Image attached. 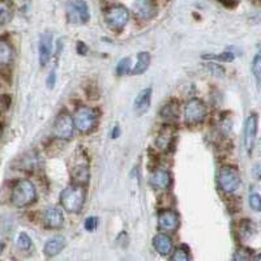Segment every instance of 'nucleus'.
Masks as SVG:
<instances>
[{"instance_id": "9d476101", "label": "nucleus", "mask_w": 261, "mask_h": 261, "mask_svg": "<svg viewBox=\"0 0 261 261\" xmlns=\"http://www.w3.org/2000/svg\"><path fill=\"white\" fill-rule=\"evenodd\" d=\"M133 15L139 20H150L155 15V4L153 0H136L133 4Z\"/></svg>"}, {"instance_id": "4c0bfd02", "label": "nucleus", "mask_w": 261, "mask_h": 261, "mask_svg": "<svg viewBox=\"0 0 261 261\" xmlns=\"http://www.w3.org/2000/svg\"><path fill=\"white\" fill-rule=\"evenodd\" d=\"M78 53L81 54V55H85L86 54V49L85 46L82 45V42H78Z\"/></svg>"}, {"instance_id": "20e7f679", "label": "nucleus", "mask_w": 261, "mask_h": 261, "mask_svg": "<svg viewBox=\"0 0 261 261\" xmlns=\"http://www.w3.org/2000/svg\"><path fill=\"white\" fill-rule=\"evenodd\" d=\"M89 8L84 0H68L67 1V19L71 24H86L89 21Z\"/></svg>"}, {"instance_id": "cd10ccee", "label": "nucleus", "mask_w": 261, "mask_h": 261, "mask_svg": "<svg viewBox=\"0 0 261 261\" xmlns=\"http://www.w3.org/2000/svg\"><path fill=\"white\" fill-rule=\"evenodd\" d=\"M189 259H191V256L188 255V252L184 248H178L170 256V260L172 261H188Z\"/></svg>"}, {"instance_id": "0eeeda50", "label": "nucleus", "mask_w": 261, "mask_h": 261, "mask_svg": "<svg viewBox=\"0 0 261 261\" xmlns=\"http://www.w3.org/2000/svg\"><path fill=\"white\" fill-rule=\"evenodd\" d=\"M205 116H206V106L203 101L197 98L188 101L184 107V119L187 124L189 126L200 124L201 122H204Z\"/></svg>"}, {"instance_id": "2eb2a0df", "label": "nucleus", "mask_w": 261, "mask_h": 261, "mask_svg": "<svg viewBox=\"0 0 261 261\" xmlns=\"http://www.w3.org/2000/svg\"><path fill=\"white\" fill-rule=\"evenodd\" d=\"M170 184H171V175L166 170L158 168L151 174L150 186L155 189H168Z\"/></svg>"}, {"instance_id": "79ce46f5", "label": "nucleus", "mask_w": 261, "mask_h": 261, "mask_svg": "<svg viewBox=\"0 0 261 261\" xmlns=\"http://www.w3.org/2000/svg\"><path fill=\"white\" fill-rule=\"evenodd\" d=\"M3 252V243H1V241H0V253Z\"/></svg>"}, {"instance_id": "4468645a", "label": "nucleus", "mask_w": 261, "mask_h": 261, "mask_svg": "<svg viewBox=\"0 0 261 261\" xmlns=\"http://www.w3.org/2000/svg\"><path fill=\"white\" fill-rule=\"evenodd\" d=\"M175 137V130L171 126H165L162 130H159L157 140H155V145L161 150H168L171 147L172 140Z\"/></svg>"}, {"instance_id": "39448f33", "label": "nucleus", "mask_w": 261, "mask_h": 261, "mask_svg": "<svg viewBox=\"0 0 261 261\" xmlns=\"http://www.w3.org/2000/svg\"><path fill=\"white\" fill-rule=\"evenodd\" d=\"M75 130V120L67 111H61L54 122L53 133L56 139L70 140L72 139Z\"/></svg>"}, {"instance_id": "58836bf2", "label": "nucleus", "mask_w": 261, "mask_h": 261, "mask_svg": "<svg viewBox=\"0 0 261 261\" xmlns=\"http://www.w3.org/2000/svg\"><path fill=\"white\" fill-rule=\"evenodd\" d=\"M112 139H116L119 136V126H115L114 127V130H112Z\"/></svg>"}, {"instance_id": "6ab92c4d", "label": "nucleus", "mask_w": 261, "mask_h": 261, "mask_svg": "<svg viewBox=\"0 0 261 261\" xmlns=\"http://www.w3.org/2000/svg\"><path fill=\"white\" fill-rule=\"evenodd\" d=\"M13 59V49L9 42L0 38V67H7Z\"/></svg>"}, {"instance_id": "412c9836", "label": "nucleus", "mask_w": 261, "mask_h": 261, "mask_svg": "<svg viewBox=\"0 0 261 261\" xmlns=\"http://www.w3.org/2000/svg\"><path fill=\"white\" fill-rule=\"evenodd\" d=\"M150 64V55L147 51H143L137 55V61H136L135 67L132 70L133 75H141L148 70V67Z\"/></svg>"}, {"instance_id": "f8f14e48", "label": "nucleus", "mask_w": 261, "mask_h": 261, "mask_svg": "<svg viewBox=\"0 0 261 261\" xmlns=\"http://www.w3.org/2000/svg\"><path fill=\"white\" fill-rule=\"evenodd\" d=\"M38 53H39V63L41 65H46L49 63L51 53H53V36L51 33L45 32L39 38L38 45Z\"/></svg>"}, {"instance_id": "aec40b11", "label": "nucleus", "mask_w": 261, "mask_h": 261, "mask_svg": "<svg viewBox=\"0 0 261 261\" xmlns=\"http://www.w3.org/2000/svg\"><path fill=\"white\" fill-rule=\"evenodd\" d=\"M72 178H74V182L77 184H84L88 183V179H89V170H88V166L86 165H77L72 168Z\"/></svg>"}, {"instance_id": "1a4fd4ad", "label": "nucleus", "mask_w": 261, "mask_h": 261, "mask_svg": "<svg viewBox=\"0 0 261 261\" xmlns=\"http://www.w3.org/2000/svg\"><path fill=\"white\" fill-rule=\"evenodd\" d=\"M257 127H259V118L256 114H251L245 120L244 126V147L245 150L251 153L255 148L257 136Z\"/></svg>"}, {"instance_id": "a211bd4d", "label": "nucleus", "mask_w": 261, "mask_h": 261, "mask_svg": "<svg viewBox=\"0 0 261 261\" xmlns=\"http://www.w3.org/2000/svg\"><path fill=\"white\" fill-rule=\"evenodd\" d=\"M64 247H65L64 237H61V235H56V237L50 238L49 241L46 242L43 252H45L46 256L53 257V256H55V255H57V253H60Z\"/></svg>"}, {"instance_id": "423d86ee", "label": "nucleus", "mask_w": 261, "mask_h": 261, "mask_svg": "<svg viewBox=\"0 0 261 261\" xmlns=\"http://www.w3.org/2000/svg\"><path fill=\"white\" fill-rule=\"evenodd\" d=\"M218 184L226 193H234L241 186V175L235 168L224 166L218 172Z\"/></svg>"}, {"instance_id": "f03ea898", "label": "nucleus", "mask_w": 261, "mask_h": 261, "mask_svg": "<svg viewBox=\"0 0 261 261\" xmlns=\"http://www.w3.org/2000/svg\"><path fill=\"white\" fill-rule=\"evenodd\" d=\"M11 200H12V204L17 208L29 206L37 200V189L30 180H17L16 184L13 186Z\"/></svg>"}, {"instance_id": "c85d7f7f", "label": "nucleus", "mask_w": 261, "mask_h": 261, "mask_svg": "<svg viewBox=\"0 0 261 261\" xmlns=\"http://www.w3.org/2000/svg\"><path fill=\"white\" fill-rule=\"evenodd\" d=\"M249 206L255 212H261V196L259 193L249 195Z\"/></svg>"}, {"instance_id": "7c9ffc66", "label": "nucleus", "mask_w": 261, "mask_h": 261, "mask_svg": "<svg viewBox=\"0 0 261 261\" xmlns=\"http://www.w3.org/2000/svg\"><path fill=\"white\" fill-rule=\"evenodd\" d=\"M98 220L95 217H88L84 222V227H85L86 231H94V228L97 227Z\"/></svg>"}, {"instance_id": "a878e982", "label": "nucleus", "mask_w": 261, "mask_h": 261, "mask_svg": "<svg viewBox=\"0 0 261 261\" xmlns=\"http://www.w3.org/2000/svg\"><path fill=\"white\" fill-rule=\"evenodd\" d=\"M17 245L22 251H28V249L32 248V239L29 238L28 234H19V237H17Z\"/></svg>"}, {"instance_id": "a19ab883", "label": "nucleus", "mask_w": 261, "mask_h": 261, "mask_svg": "<svg viewBox=\"0 0 261 261\" xmlns=\"http://www.w3.org/2000/svg\"><path fill=\"white\" fill-rule=\"evenodd\" d=\"M252 259H253V260H261V253H260V255H256V256H253Z\"/></svg>"}, {"instance_id": "dca6fc26", "label": "nucleus", "mask_w": 261, "mask_h": 261, "mask_svg": "<svg viewBox=\"0 0 261 261\" xmlns=\"http://www.w3.org/2000/svg\"><path fill=\"white\" fill-rule=\"evenodd\" d=\"M153 245H154L155 251L162 256H166L172 251L171 238L166 234H157L153 239Z\"/></svg>"}, {"instance_id": "6e6552de", "label": "nucleus", "mask_w": 261, "mask_h": 261, "mask_svg": "<svg viewBox=\"0 0 261 261\" xmlns=\"http://www.w3.org/2000/svg\"><path fill=\"white\" fill-rule=\"evenodd\" d=\"M130 20L128 9L123 5H114L106 11V21L115 30H122Z\"/></svg>"}, {"instance_id": "393cba45", "label": "nucleus", "mask_w": 261, "mask_h": 261, "mask_svg": "<svg viewBox=\"0 0 261 261\" xmlns=\"http://www.w3.org/2000/svg\"><path fill=\"white\" fill-rule=\"evenodd\" d=\"M252 74L255 76V80L261 86V55L255 56L252 61Z\"/></svg>"}, {"instance_id": "4be33fe9", "label": "nucleus", "mask_w": 261, "mask_h": 261, "mask_svg": "<svg viewBox=\"0 0 261 261\" xmlns=\"http://www.w3.org/2000/svg\"><path fill=\"white\" fill-rule=\"evenodd\" d=\"M12 19V8L5 0H0V25L8 24Z\"/></svg>"}, {"instance_id": "ddd939ff", "label": "nucleus", "mask_w": 261, "mask_h": 261, "mask_svg": "<svg viewBox=\"0 0 261 261\" xmlns=\"http://www.w3.org/2000/svg\"><path fill=\"white\" fill-rule=\"evenodd\" d=\"M43 224L47 228H60L64 224V217L60 209L56 206L47 209L43 214Z\"/></svg>"}, {"instance_id": "b1692460", "label": "nucleus", "mask_w": 261, "mask_h": 261, "mask_svg": "<svg viewBox=\"0 0 261 261\" xmlns=\"http://www.w3.org/2000/svg\"><path fill=\"white\" fill-rule=\"evenodd\" d=\"M239 234L243 239H248L253 234V226L249 222V220H243L242 221L241 226H239Z\"/></svg>"}, {"instance_id": "bb28decb", "label": "nucleus", "mask_w": 261, "mask_h": 261, "mask_svg": "<svg viewBox=\"0 0 261 261\" xmlns=\"http://www.w3.org/2000/svg\"><path fill=\"white\" fill-rule=\"evenodd\" d=\"M130 57H123L122 60L119 61L116 65V75L119 76H124L130 72Z\"/></svg>"}, {"instance_id": "f257e3e1", "label": "nucleus", "mask_w": 261, "mask_h": 261, "mask_svg": "<svg viewBox=\"0 0 261 261\" xmlns=\"http://www.w3.org/2000/svg\"><path fill=\"white\" fill-rule=\"evenodd\" d=\"M86 193L82 184L74 183L63 189L60 193V203L63 208L70 213H80L85 204Z\"/></svg>"}, {"instance_id": "c9c22d12", "label": "nucleus", "mask_w": 261, "mask_h": 261, "mask_svg": "<svg viewBox=\"0 0 261 261\" xmlns=\"http://www.w3.org/2000/svg\"><path fill=\"white\" fill-rule=\"evenodd\" d=\"M55 81H56V75H55V71H51L49 75V77H47V85H49L50 89H51V88H54V85H55Z\"/></svg>"}, {"instance_id": "2f4dec72", "label": "nucleus", "mask_w": 261, "mask_h": 261, "mask_svg": "<svg viewBox=\"0 0 261 261\" xmlns=\"http://www.w3.org/2000/svg\"><path fill=\"white\" fill-rule=\"evenodd\" d=\"M205 57H210V59H218V60L222 61H233L235 55L230 51H226V53H222L221 55H217V56H205Z\"/></svg>"}, {"instance_id": "72a5a7b5", "label": "nucleus", "mask_w": 261, "mask_h": 261, "mask_svg": "<svg viewBox=\"0 0 261 261\" xmlns=\"http://www.w3.org/2000/svg\"><path fill=\"white\" fill-rule=\"evenodd\" d=\"M208 65H209V68H210V71H212L214 75H218V76L224 75V68L220 67L218 64H216V63H209Z\"/></svg>"}, {"instance_id": "7ed1b4c3", "label": "nucleus", "mask_w": 261, "mask_h": 261, "mask_svg": "<svg viewBox=\"0 0 261 261\" xmlns=\"http://www.w3.org/2000/svg\"><path fill=\"white\" fill-rule=\"evenodd\" d=\"M97 111L88 106L78 107L75 112V127L82 133H89L95 128L97 124Z\"/></svg>"}, {"instance_id": "5701e85b", "label": "nucleus", "mask_w": 261, "mask_h": 261, "mask_svg": "<svg viewBox=\"0 0 261 261\" xmlns=\"http://www.w3.org/2000/svg\"><path fill=\"white\" fill-rule=\"evenodd\" d=\"M162 116L163 118H176L178 116V102H175V101H172V102L168 103L166 106L163 107V110H162Z\"/></svg>"}, {"instance_id": "ea45409f", "label": "nucleus", "mask_w": 261, "mask_h": 261, "mask_svg": "<svg viewBox=\"0 0 261 261\" xmlns=\"http://www.w3.org/2000/svg\"><path fill=\"white\" fill-rule=\"evenodd\" d=\"M1 136H3V124L0 123V139H1Z\"/></svg>"}, {"instance_id": "e433bc0d", "label": "nucleus", "mask_w": 261, "mask_h": 261, "mask_svg": "<svg viewBox=\"0 0 261 261\" xmlns=\"http://www.w3.org/2000/svg\"><path fill=\"white\" fill-rule=\"evenodd\" d=\"M222 4H224L228 8H231V7H235L237 5V0H220Z\"/></svg>"}, {"instance_id": "9b49d317", "label": "nucleus", "mask_w": 261, "mask_h": 261, "mask_svg": "<svg viewBox=\"0 0 261 261\" xmlns=\"http://www.w3.org/2000/svg\"><path fill=\"white\" fill-rule=\"evenodd\" d=\"M180 224V220L178 213L171 210V209H166L159 213L158 216V226L162 230L166 231H175L178 230Z\"/></svg>"}, {"instance_id": "473e14b6", "label": "nucleus", "mask_w": 261, "mask_h": 261, "mask_svg": "<svg viewBox=\"0 0 261 261\" xmlns=\"http://www.w3.org/2000/svg\"><path fill=\"white\" fill-rule=\"evenodd\" d=\"M249 259H252V257L249 256L244 249H239V251L234 255V260H249Z\"/></svg>"}, {"instance_id": "c756f323", "label": "nucleus", "mask_w": 261, "mask_h": 261, "mask_svg": "<svg viewBox=\"0 0 261 261\" xmlns=\"http://www.w3.org/2000/svg\"><path fill=\"white\" fill-rule=\"evenodd\" d=\"M11 103H12V98L9 97L8 94L0 95V112H4V111L8 110Z\"/></svg>"}, {"instance_id": "f704fd0d", "label": "nucleus", "mask_w": 261, "mask_h": 261, "mask_svg": "<svg viewBox=\"0 0 261 261\" xmlns=\"http://www.w3.org/2000/svg\"><path fill=\"white\" fill-rule=\"evenodd\" d=\"M252 174H253V176H255V178H256L257 180L261 179V162L256 163V165L253 166Z\"/></svg>"}, {"instance_id": "f3484780", "label": "nucleus", "mask_w": 261, "mask_h": 261, "mask_svg": "<svg viewBox=\"0 0 261 261\" xmlns=\"http://www.w3.org/2000/svg\"><path fill=\"white\" fill-rule=\"evenodd\" d=\"M150 99H151V88H147L143 89L137 94L135 102H133V109L137 114H144L145 111L150 106Z\"/></svg>"}]
</instances>
